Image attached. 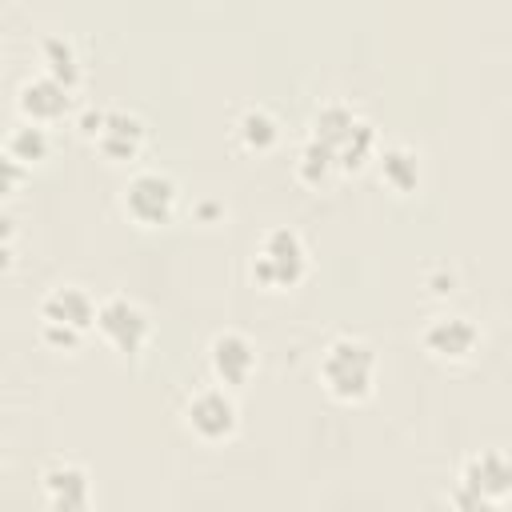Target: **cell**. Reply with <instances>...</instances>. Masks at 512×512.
I'll return each mask as SVG.
<instances>
[{
    "label": "cell",
    "instance_id": "obj_1",
    "mask_svg": "<svg viewBox=\"0 0 512 512\" xmlns=\"http://www.w3.org/2000/svg\"><path fill=\"white\" fill-rule=\"evenodd\" d=\"M308 128H312L308 136L332 152V160H336L340 172L364 168V160H368L372 148H376V128H372L364 116H356L348 104H340V100L320 104V108L312 112V124H308Z\"/></svg>",
    "mask_w": 512,
    "mask_h": 512
},
{
    "label": "cell",
    "instance_id": "obj_2",
    "mask_svg": "<svg viewBox=\"0 0 512 512\" xmlns=\"http://www.w3.org/2000/svg\"><path fill=\"white\" fill-rule=\"evenodd\" d=\"M376 376V348L360 336H336L320 356V380L336 400H364Z\"/></svg>",
    "mask_w": 512,
    "mask_h": 512
},
{
    "label": "cell",
    "instance_id": "obj_3",
    "mask_svg": "<svg viewBox=\"0 0 512 512\" xmlns=\"http://www.w3.org/2000/svg\"><path fill=\"white\" fill-rule=\"evenodd\" d=\"M304 272H308V248H304L300 232L296 228H272V232H264V240H260V248L252 256L256 284L280 292V288H296L304 280Z\"/></svg>",
    "mask_w": 512,
    "mask_h": 512
},
{
    "label": "cell",
    "instance_id": "obj_4",
    "mask_svg": "<svg viewBox=\"0 0 512 512\" xmlns=\"http://www.w3.org/2000/svg\"><path fill=\"white\" fill-rule=\"evenodd\" d=\"M96 300L80 288V284H56L44 300H40V328H44V340L52 344H80V336L96 324Z\"/></svg>",
    "mask_w": 512,
    "mask_h": 512
},
{
    "label": "cell",
    "instance_id": "obj_5",
    "mask_svg": "<svg viewBox=\"0 0 512 512\" xmlns=\"http://www.w3.org/2000/svg\"><path fill=\"white\" fill-rule=\"evenodd\" d=\"M124 212L144 224V228H156V224H168L172 212H176V180L168 172H156V168H144L136 172L128 184H124Z\"/></svg>",
    "mask_w": 512,
    "mask_h": 512
},
{
    "label": "cell",
    "instance_id": "obj_6",
    "mask_svg": "<svg viewBox=\"0 0 512 512\" xmlns=\"http://www.w3.org/2000/svg\"><path fill=\"white\" fill-rule=\"evenodd\" d=\"M96 328H100V336H104L116 352H124V356L140 352V348L148 344V336H152L148 312H144L136 300H128V296H108V300H100V308H96Z\"/></svg>",
    "mask_w": 512,
    "mask_h": 512
},
{
    "label": "cell",
    "instance_id": "obj_7",
    "mask_svg": "<svg viewBox=\"0 0 512 512\" xmlns=\"http://www.w3.org/2000/svg\"><path fill=\"white\" fill-rule=\"evenodd\" d=\"M184 420L200 440H224L236 432V400L224 388H200L184 404Z\"/></svg>",
    "mask_w": 512,
    "mask_h": 512
},
{
    "label": "cell",
    "instance_id": "obj_8",
    "mask_svg": "<svg viewBox=\"0 0 512 512\" xmlns=\"http://www.w3.org/2000/svg\"><path fill=\"white\" fill-rule=\"evenodd\" d=\"M208 364L220 384L240 388V384H248V376L256 368V348L244 332H216L208 344Z\"/></svg>",
    "mask_w": 512,
    "mask_h": 512
},
{
    "label": "cell",
    "instance_id": "obj_9",
    "mask_svg": "<svg viewBox=\"0 0 512 512\" xmlns=\"http://www.w3.org/2000/svg\"><path fill=\"white\" fill-rule=\"evenodd\" d=\"M16 108L28 116V124H48V120H60L68 108H72V88L52 80L48 72L40 76H28L16 92Z\"/></svg>",
    "mask_w": 512,
    "mask_h": 512
},
{
    "label": "cell",
    "instance_id": "obj_10",
    "mask_svg": "<svg viewBox=\"0 0 512 512\" xmlns=\"http://www.w3.org/2000/svg\"><path fill=\"white\" fill-rule=\"evenodd\" d=\"M460 484H468V488H476L480 496H488V500L500 504L504 496H512V456L500 452V448L472 452V456L464 460V468H460Z\"/></svg>",
    "mask_w": 512,
    "mask_h": 512
},
{
    "label": "cell",
    "instance_id": "obj_11",
    "mask_svg": "<svg viewBox=\"0 0 512 512\" xmlns=\"http://www.w3.org/2000/svg\"><path fill=\"white\" fill-rule=\"evenodd\" d=\"M44 492H48V512H92L88 472L72 460H56L44 468Z\"/></svg>",
    "mask_w": 512,
    "mask_h": 512
},
{
    "label": "cell",
    "instance_id": "obj_12",
    "mask_svg": "<svg viewBox=\"0 0 512 512\" xmlns=\"http://www.w3.org/2000/svg\"><path fill=\"white\" fill-rule=\"evenodd\" d=\"M476 344H480V328L460 312L432 316L428 328H424V348L432 356H440V360H464Z\"/></svg>",
    "mask_w": 512,
    "mask_h": 512
},
{
    "label": "cell",
    "instance_id": "obj_13",
    "mask_svg": "<svg viewBox=\"0 0 512 512\" xmlns=\"http://www.w3.org/2000/svg\"><path fill=\"white\" fill-rule=\"evenodd\" d=\"M108 160H136L140 144H144V120L128 108H104L100 132L92 140Z\"/></svg>",
    "mask_w": 512,
    "mask_h": 512
},
{
    "label": "cell",
    "instance_id": "obj_14",
    "mask_svg": "<svg viewBox=\"0 0 512 512\" xmlns=\"http://www.w3.org/2000/svg\"><path fill=\"white\" fill-rule=\"evenodd\" d=\"M40 64H44V72H48L52 80L76 88V80H80V60H76L72 40H64L60 32H48V36L40 40Z\"/></svg>",
    "mask_w": 512,
    "mask_h": 512
},
{
    "label": "cell",
    "instance_id": "obj_15",
    "mask_svg": "<svg viewBox=\"0 0 512 512\" xmlns=\"http://www.w3.org/2000/svg\"><path fill=\"white\" fill-rule=\"evenodd\" d=\"M380 180L392 188V192H412L420 184V156L404 144H392L380 152Z\"/></svg>",
    "mask_w": 512,
    "mask_h": 512
},
{
    "label": "cell",
    "instance_id": "obj_16",
    "mask_svg": "<svg viewBox=\"0 0 512 512\" xmlns=\"http://www.w3.org/2000/svg\"><path fill=\"white\" fill-rule=\"evenodd\" d=\"M236 136L248 152H268L280 140V124L268 108H244L240 120H236Z\"/></svg>",
    "mask_w": 512,
    "mask_h": 512
},
{
    "label": "cell",
    "instance_id": "obj_17",
    "mask_svg": "<svg viewBox=\"0 0 512 512\" xmlns=\"http://www.w3.org/2000/svg\"><path fill=\"white\" fill-rule=\"evenodd\" d=\"M8 160H16V164H36V160H44L48 156V132L40 128V124H20V128H12L8 132Z\"/></svg>",
    "mask_w": 512,
    "mask_h": 512
},
{
    "label": "cell",
    "instance_id": "obj_18",
    "mask_svg": "<svg viewBox=\"0 0 512 512\" xmlns=\"http://www.w3.org/2000/svg\"><path fill=\"white\" fill-rule=\"evenodd\" d=\"M296 172H300V180H304V184H324V180H328L332 172H340V168H336L332 152L308 136V140L300 144V156H296Z\"/></svg>",
    "mask_w": 512,
    "mask_h": 512
},
{
    "label": "cell",
    "instance_id": "obj_19",
    "mask_svg": "<svg viewBox=\"0 0 512 512\" xmlns=\"http://www.w3.org/2000/svg\"><path fill=\"white\" fill-rule=\"evenodd\" d=\"M448 500H452V508H456V512H500V504H496V500L480 496L476 488H468V484H460V480L452 484Z\"/></svg>",
    "mask_w": 512,
    "mask_h": 512
}]
</instances>
